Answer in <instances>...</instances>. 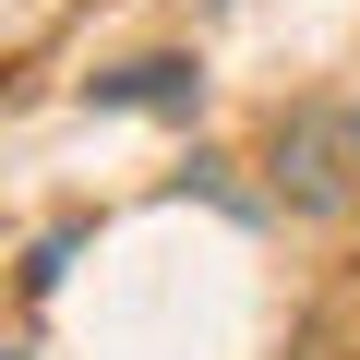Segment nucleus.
<instances>
[{"mask_svg":"<svg viewBox=\"0 0 360 360\" xmlns=\"http://www.w3.org/2000/svg\"><path fill=\"white\" fill-rule=\"evenodd\" d=\"M96 108H193V60H132V72H96Z\"/></svg>","mask_w":360,"mask_h":360,"instance_id":"nucleus-1","label":"nucleus"},{"mask_svg":"<svg viewBox=\"0 0 360 360\" xmlns=\"http://www.w3.org/2000/svg\"><path fill=\"white\" fill-rule=\"evenodd\" d=\"M348 144H360V132H348Z\"/></svg>","mask_w":360,"mask_h":360,"instance_id":"nucleus-2","label":"nucleus"}]
</instances>
